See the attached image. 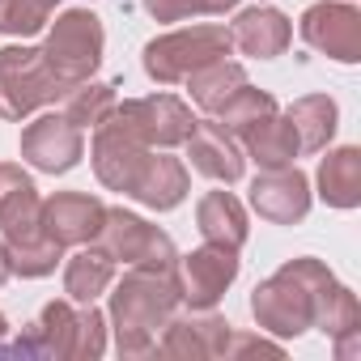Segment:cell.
<instances>
[{"mask_svg": "<svg viewBox=\"0 0 361 361\" xmlns=\"http://www.w3.org/2000/svg\"><path fill=\"white\" fill-rule=\"evenodd\" d=\"M247 353H268V357H281V344H268L264 336H243V331H230V336H226L221 357H247Z\"/></svg>", "mask_w": 361, "mask_h": 361, "instance_id": "31", "label": "cell"}, {"mask_svg": "<svg viewBox=\"0 0 361 361\" xmlns=\"http://www.w3.org/2000/svg\"><path fill=\"white\" fill-rule=\"evenodd\" d=\"M94 243L111 259L132 264V268H174V259H178L174 255V243L157 226H149V221H140V217H132L123 209H106L102 230H98Z\"/></svg>", "mask_w": 361, "mask_h": 361, "instance_id": "8", "label": "cell"}, {"mask_svg": "<svg viewBox=\"0 0 361 361\" xmlns=\"http://www.w3.org/2000/svg\"><path fill=\"white\" fill-rule=\"evenodd\" d=\"M289 39H293L289 18H285L281 9H268V5L243 9V13L234 18V26H230V43H234L243 56H255V60L281 56V51L289 47Z\"/></svg>", "mask_w": 361, "mask_h": 361, "instance_id": "17", "label": "cell"}, {"mask_svg": "<svg viewBox=\"0 0 361 361\" xmlns=\"http://www.w3.org/2000/svg\"><path fill=\"white\" fill-rule=\"evenodd\" d=\"M276 111V102H272V94H264V90H251V85H243L221 111H217V119H221V128L226 132H247L251 123H259L264 115H272Z\"/></svg>", "mask_w": 361, "mask_h": 361, "instance_id": "28", "label": "cell"}, {"mask_svg": "<svg viewBox=\"0 0 361 361\" xmlns=\"http://www.w3.org/2000/svg\"><path fill=\"white\" fill-rule=\"evenodd\" d=\"M102 217H106V204L85 196V192H60L51 200H43V234L60 247H85L98 238L102 230Z\"/></svg>", "mask_w": 361, "mask_h": 361, "instance_id": "14", "label": "cell"}, {"mask_svg": "<svg viewBox=\"0 0 361 361\" xmlns=\"http://www.w3.org/2000/svg\"><path fill=\"white\" fill-rule=\"evenodd\" d=\"M178 276L174 268H132L111 293L115 344L123 357H145L157 344V331L178 310Z\"/></svg>", "mask_w": 361, "mask_h": 361, "instance_id": "1", "label": "cell"}, {"mask_svg": "<svg viewBox=\"0 0 361 361\" xmlns=\"http://www.w3.org/2000/svg\"><path fill=\"white\" fill-rule=\"evenodd\" d=\"M102 43H106L102 22H98L90 9H68V13L51 26L43 56H47V64H51L68 85H77V81H90L94 68L102 64Z\"/></svg>", "mask_w": 361, "mask_h": 361, "instance_id": "7", "label": "cell"}, {"mask_svg": "<svg viewBox=\"0 0 361 361\" xmlns=\"http://www.w3.org/2000/svg\"><path fill=\"white\" fill-rule=\"evenodd\" d=\"M178 264V298H183L192 310H209L217 306V298L234 285L238 276V251L230 247H217V243H204L200 251L174 259Z\"/></svg>", "mask_w": 361, "mask_h": 361, "instance_id": "9", "label": "cell"}, {"mask_svg": "<svg viewBox=\"0 0 361 361\" xmlns=\"http://www.w3.org/2000/svg\"><path fill=\"white\" fill-rule=\"evenodd\" d=\"M39 213H43V200H39V188L30 183V174L22 166H0V230H5V238L39 230L43 226Z\"/></svg>", "mask_w": 361, "mask_h": 361, "instance_id": "18", "label": "cell"}, {"mask_svg": "<svg viewBox=\"0 0 361 361\" xmlns=\"http://www.w3.org/2000/svg\"><path fill=\"white\" fill-rule=\"evenodd\" d=\"M196 226L204 234V243H217V247H230L238 251L251 234L247 226V209L238 204V196L230 192H209L200 204H196Z\"/></svg>", "mask_w": 361, "mask_h": 361, "instance_id": "19", "label": "cell"}, {"mask_svg": "<svg viewBox=\"0 0 361 361\" xmlns=\"http://www.w3.org/2000/svg\"><path fill=\"white\" fill-rule=\"evenodd\" d=\"M115 281V259L98 247V251H77L64 268V293L77 306H90L94 298H102Z\"/></svg>", "mask_w": 361, "mask_h": 361, "instance_id": "24", "label": "cell"}, {"mask_svg": "<svg viewBox=\"0 0 361 361\" xmlns=\"http://www.w3.org/2000/svg\"><path fill=\"white\" fill-rule=\"evenodd\" d=\"M90 157H94V170H98V178H102V188L132 196L136 183H140V174H145V166H149V157H153V149L102 119L98 132H94Z\"/></svg>", "mask_w": 361, "mask_h": 361, "instance_id": "10", "label": "cell"}, {"mask_svg": "<svg viewBox=\"0 0 361 361\" xmlns=\"http://www.w3.org/2000/svg\"><path fill=\"white\" fill-rule=\"evenodd\" d=\"M302 39L340 64H357L361 60V13L353 5H340V0L310 5L302 13Z\"/></svg>", "mask_w": 361, "mask_h": 361, "instance_id": "11", "label": "cell"}, {"mask_svg": "<svg viewBox=\"0 0 361 361\" xmlns=\"http://www.w3.org/2000/svg\"><path fill=\"white\" fill-rule=\"evenodd\" d=\"M106 348V323L102 314L90 306L73 310V302H47L39 323L30 327L26 340L0 344V357H77V361H94Z\"/></svg>", "mask_w": 361, "mask_h": 361, "instance_id": "3", "label": "cell"}, {"mask_svg": "<svg viewBox=\"0 0 361 361\" xmlns=\"http://www.w3.org/2000/svg\"><path fill=\"white\" fill-rule=\"evenodd\" d=\"M188 85H192V98H196V106L200 111H209V115H217L243 85H247V73H243V64H234V60H213V64H204V68H196L192 77H188Z\"/></svg>", "mask_w": 361, "mask_h": 361, "instance_id": "25", "label": "cell"}, {"mask_svg": "<svg viewBox=\"0 0 361 361\" xmlns=\"http://www.w3.org/2000/svg\"><path fill=\"white\" fill-rule=\"evenodd\" d=\"M132 196H136L145 209H157V213L178 209V204H183V196H188V170H183V161H178V157H166V153H153Z\"/></svg>", "mask_w": 361, "mask_h": 361, "instance_id": "20", "label": "cell"}, {"mask_svg": "<svg viewBox=\"0 0 361 361\" xmlns=\"http://www.w3.org/2000/svg\"><path fill=\"white\" fill-rule=\"evenodd\" d=\"M285 119L293 123L298 149L302 153H319V149H327V140L336 132V102L327 94H306V98H298L285 111Z\"/></svg>", "mask_w": 361, "mask_h": 361, "instance_id": "23", "label": "cell"}, {"mask_svg": "<svg viewBox=\"0 0 361 361\" xmlns=\"http://www.w3.org/2000/svg\"><path fill=\"white\" fill-rule=\"evenodd\" d=\"M13 276V268H9V251H5V243H0V285H5Z\"/></svg>", "mask_w": 361, "mask_h": 361, "instance_id": "32", "label": "cell"}, {"mask_svg": "<svg viewBox=\"0 0 361 361\" xmlns=\"http://www.w3.org/2000/svg\"><path fill=\"white\" fill-rule=\"evenodd\" d=\"M319 196L331 209H357L361 204V149H336L319 166Z\"/></svg>", "mask_w": 361, "mask_h": 361, "instance_id": "22", "label": "cell"}, {"mask_svg": "<svg viewBox=\"0 0 361 361\" xmlns=\"http://www.w3.org/2000/svg\"><path fill=\"white\" fill-rule=\"evenodd\" d=\"M5 251H9V268H13L18 276H47V272H56V264L64 259V247L51 243V238L43 234V226L30 230V234L5 238Z\"/></svg>", "mask_w": 361, "mask_h": 361, "instance_id": "26", "label": "cell"}, {"mask_svg": "<svg viewBox=\"0 0 361 361\" xmlns=\"http://www.w3.org/2000/svg\"><path fill=\"white\" fill-rule=\"evenodd\" d=\"M230 30L226 26H188V30H170L145 47V73L157 85H178L188 81L196 68L230 56Z\"/></svg>", "mask_w": 361, "mask_h": 361, "instance_id": "5", "label": "cell"}, {"mask_svg": "<svg viewBox=\"0 0 361 361\" xmlns=\"http://www.w3.org/2000/svg\"><path fill=\"white\" fill-rule=\"evenodd\" d=\"M60 0H0V35H39Z\"/></svg>", "mask_w": 361, "mask_h": 361, "instance_id": "29", "label": "cell"}, {"mask_svg": "<svg viewBox=\"0 0 361 361\" xmlns=\"http://www.w3.org/2000/svg\"><path fill=\"white\" fill-rule=\"evenodd\" d=\"M153 22H188L196 13H230L238 0H140Z\"/></svg>", "mask_w": 361, "mask_h": 361, "instance_id": "30", "label": "cell"}, {"mask_svg": "<svg viewBox=\"0 0 361 361\" xmlns=\"http://www.w3.org/2000/svg\"><path fill=\"white\" fill-rule=\"evenodd\" d=\"M5 331H9V323H5V314H0V340H5Z\"/></svg>", "mask_w": 361, "mask_h": 361, "instance_id": "33", "label": "cell"}, {"mask_svg": "<svg viewBox=\"0 0 361 361\" xmlns=\"http://www.w3.org/2000/svg\"><path fill=\"white\" fill-rule=\"evenodd\" d=\"M183 145H188L192 166L204 178H217V183H238V178H243L247 157H243V149L234 145V136L221 123H200L196 119V128H192V136Z\"/></svg>", "mask_w": 361, "mask_h": 361, "instance_id": "15", "label": "cell"}, {"mask_svg": "<svg viewBox=\"0 0 361 361\" xmlns=\"http://www.w3.org/2000/svg\"><path fill=\"white\" fill-rule=\"evenodd\" d=\"M166 336L153 344V353L161 357H221L226 348V336H230V323L217 319V314H192V319H166L161 327Z\"/></svg>", "mask_w": 361, "mask_h": 361, "instance_id": "16", "label": "cell"}, {"mask_svg": "<svg viewBox=\"0 0 361 361\" xmlns=\"http://www.w3.org/2000/svg\"><path fill=\"white\" fill-rule=\"evenodd\" d=\"M106 123H115L119 132L136 136L149 149H170V145H183L196 128V115L178 102L174 94H153V98H128L115 102Z\"/></svg>", "mask_w": 361, "mask_h": 361, "instance_id": "6", "label": "cell"}, {"mask_svg": "<svg viewBox=\"0 0 361 361\" xmlns=\"http://www.w3.org/2000/svg\"><path fill=\"white\" fill-rule=\"evenodd\" d=\"M251 209L264 221L276 226H293L310 213V183L298 166H276V170H259L251 183Z\"/></svg>", "mask_w": 361, "mask_h": 361, "instance_id": "12", "label": "cell"}, {"mask_svg": "<svg viewBox=\"0 0 361 361\" xmlns=\"http://www.w3.org/2000/svg\"><path fill=\"white\" fill-rule=\"evenodd\" d=\"M85 153V140H81V128L68 123L64 115H43L35 119L26 132H22V157L47 174H64L81 161Z\"/></svg>", "mask_w": 361, "mask_h": 361, "instance_id": "13", "label": "cell"}, {"mask_svg": "<svg viewBox=\"0 0 361 361\" xmlns=\"http://www.w3.org/2000/svg\"><path fill=\"white\" fill-rule=\"evenodd\" d=\"M115 106V85L106 81H77L64 94V119L77 128H98Z\"/></svg>", "mask_w": 361, "mask_h": 361, "instance_id": "27", "label": "cell"}, {"mask_svg": "<svg viewBox=\"0 0 361 361\" xmlns=\"http://www.w3.org/2000/svg\"><path fill=\"white\" fill-rule=\"evenodd\" d=\"M68 90L73 85L47 64L43 47H0V115L5 119H26Z\"/></svg>", "mask_w": 361, "mask_h": 361, "instance_id": "4", "label": "cell"}, {"mask_svg": "<svg viewBox=\"0 0 361 361\" xmlns=\"http://www.w3.org/2000/svg\"><path fill=\"white\" fill-rule=\"evenodd\" d=\"M331 285H336V276L319 259H289L276 276H268L255 289L251 314L272 336H302L306 327H314L319 306Z\"/></svg>", "mask_w": 361, "mask_h": 361, "instance_id": "2", "label": "cell"}, {"mask_svg": "<svg viewBox=\"0 0 361 361\" xmlns=\"http://www.w3.org/2000/svg\"><path fill=\"white\" fill-rule=\"evenodd\" d=\"M243 149L247 157L259 161V170H276V166H293V157L302 153L298 149V136H293V123L285 115H264L259 123H251L243 132Z\"/></svg>", "mask_w": 361, "mask_h": 361, "instance_id": "21", "label": "cell"}]
</instances>
